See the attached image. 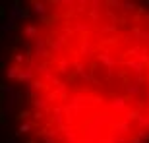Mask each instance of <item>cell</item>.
Wrapping results in <instances>:
<instances>
[{"label": "cell", "mask_w": 149, "mask_h": 143, "mask_svg": "<svg viewBox=\"0 0 149 143\" xmlns=\"http://www.w3.org/2000/svg\"><path fill=\"white\" fill-rule=\"evenodd\" d=\"M23 143H149V10L130 2H43L6 62Z\"/></svg>", "instance_id": "1"}]
</instances>
